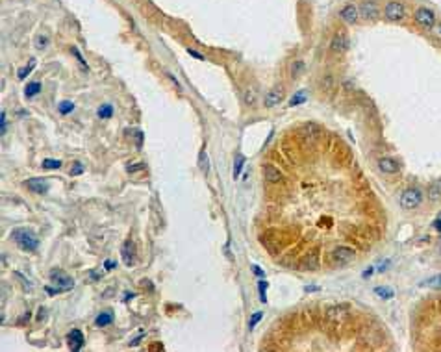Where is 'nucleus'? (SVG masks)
<instances>
[{
    "mask_svg": "<svg viewBox=\"0 0 441 352\" xmlns=\"http://www.w3.org/2000/svg\"><path fill=\"white\" fill-rule=\"evenodd\" d=\"M48 41H50V39H48V36H45V34H43V36H37L36 37V48L45 50L46 46H48Z\"/></svg>",
    "mask_w": 441,
    "mask_h": 352,
    "instance_id": "27",
    "label": "nucleus"
},
{
    "mask_svg": "<svg viewBox=\"0 0 441 352\" xmlns=\"http://www.w3.org/2000/svg\"><path fill=\"white\" fill-rule=\"evenodd\" d=\"M334 87V78L332 74H324V78L321 80V89H324V91H330Z\"/></svg>",
    "mask_w": 441,
    "mask_h": 352,
    "instance_id": "28",
    "label": "nucleus"
},
{
    "mask_svg": "<svg viewBox=\"0 0 441 352\" xmlns=\"http://www.w3.org/2000/svg\"><path fill=\"white\" fill-rule=\"evenodd\" d=\"M37 311H39V313H37V321H39V322L45 321V317H46V310H45V308H39Z\"/></svg>",
    "mask_w": 441,
    "mask_h": 352,
    "instance_id": "41",
    "label": "nucleus"
},
{
    "mask_svg": "<svg viewBox=\"0 0 441 352\" xmlns=\"http://www.w3.org/2000/svg\"><path fill=\"white\" fill-rule=\"evenodd\" d=\"M260 241L267 249V252H271L274 256L282 254L284 249H286V237H282V234L277 228H267L260 237Z\"/></svg>",
    "mask_w": 441,
    "mask_h": 352,
    "instance_id": "2",
    "label": "nucleus"
},
{
    "mask_svg": "<svg viewBox=\"0 0 441 352\" xmlns=\"http://www.w3.org/2000/svg\"><path fill=\"white\" fill-rule=\"evenodd\" d=\"M284 100V89L282 87H274L265 95V107H274Z\"/></svg>",
    "mask_w": 441,
    "mask_h": 352,
    "instance_id": "14",
    "label": "nucleus"
},
{
    "mask_svg": "<svg viewBox=\"0 0 441 352\" xmlns=\"http://www.w3.org/2000/svg\"><path fill=\"white\" fill-rule=\"evenodd\" d=\"M34 67H36V60H30V63L26 67H22V69H19V72H17V76H19V80H24L28 74H30L32 71H34Z\"/></svg>",
    "mask_w": 441,
    "mask_h": 352,
    "instance_id": "23",
    "label": "nucleus"
},
{
    "mask_svg": "<svg viewBox=\"0 0 441 352\" xmlns=\"http://www.w3.org/2000/svg\"><path fill=\"white\" fill-rule=\"evenodd\" d=\"M187 52H189L191 56H195L197 60H204V56H202V54H199V52H197V50H193V48H189V50H187Z\"/></svg>",
    "mask_w": 441,
    "mask_h": 352,
    "instance_id": "45",
    "label": "nucleus"
},
{
    "mask_svg": "<svg viewBox=\"0 0 441 352\" xmlns=\"http://www.w3.org/2000/svg\"><path fill=\"white\" fill-rule=\"evenodd\" d=\"M262 319H263V311H258V313H254V315L251 317V321H249V328H254L258 322L262 321Z\"/></svg>",
    "mask_w": 441,
    "mask_h": 352,
    "instance_id": "34",
    "label": "nucleus"
},
{
    "mask_svg": "<svg viewBox=\"0 0 441 352\" xmlns=\"http://www.w3.org/2000/svg\"><path fill=\"white\" fill-rule=\"evenodd\" d=\"M43 167L45 169H60L62 167V161H60V159H45V161H43Z\"/></svg>",
    "mask_w": 441,
    "mask_h": 352,
    "instance_id": "33",
    "label": "nucleus"
},
{
    "mask_svg": "<svg viewBox=\"0 0 441 352\" xmlns=\"http://www.w3.org/2000/svg\"><path fill=\"white\" fill-rule=\"evenodd\" d=\"M26 187L30 189L32 193L41 195L48 191V182H46L45 178H30V180H26Z\"/></svg>",
    "mask_w": 441,
    "mask_h": 352,
    "instance_id": "16",
    "label": "nucleus"
},
{
    "mask_svg": "<svg viewBox=\"0 0 441 352\" xmlns=\"http://www.w3.org/2000/svg\"><path fill=\"white\" fill-rule=\"evenodd\" d=\"M200 169L204 173H208V156H206V152H200Z\"/></svg>",
    "mask_w": 441,
    "mask_h": 352,
    "instance_id": "37",
    "label": "nucleus"
},
{
    "mask_svg": "<svg viewBox=\"0 0 441 352\" xmlns=\"http://www.w3.org/2000/svg\"><path fill=\"white\" fill-rule=\"evenodd\" d=\"M262 173H263V178H265L267 184H284L282 171H280L278 167H274L272 164H263Z\"/></svg>",
    "mask_w": 441,
    "mask_h": 352,
    "instance_id": "10",
    "label": "nucleus"
},
{
    "mask_svg": "<svg viewBox=\"0 0 441 352\" xmlns=\"http://www.w3.org/2000/svg\"><path fill=\"white\" fill-rule=\"evenodd\" d=\"M358 10H360V15L364 17V19H367V21H375L380 15V6L376 0H364V2L360 4Z\"/></svg>",
    "mask_w": 441,
    "mask_h": 352,
    "instance_id": "9",
    "label": "nucleus"
},
{
    "mask_svg": "<svg viewBox=\"0 0 441 352\" xmlns=\"http://www.w3.org/2000/svg\"><path fill=\"white\" fill-rule=\"evenodd\" d=\"M104 265H106V269H108V270H112V269H115V267H117V261L108 260V261H106V263H104Z\"/></svg>",
    "mask_w": 441,
    "mask_h": 352,
    "instance_id": "43",
    "label": "nucleus"
},
{
    "mask_svg": "<svg viewBox=\"0 0 441 352\" xmlns=\"http://www.w3.org/2000/svg\"><path fill=\"white\" fill-rule=\"evenodd\" d=\"M304 71H306V65H304L302 60H297V62H293V65H291V76H293V78L300 76V74H302Z\"/></svg>",
    "mask_w": 441,
    "mask_h": 352,
    "instance_id": "22",
    "label": "nucleus"
},
{
    "mask_svg": "<svg viewBox=\"0 0 441 352\" xmlns=\"http://www.w3.org/2000/svg\"><path fill=\"white\" fill-rule=\"evenodd\" d=\"M304 100H306V93L298 91L297 95H293V98L289 100V106H298V104H302Z\"/></svg>",
    "mask_w": 441,
    "mask_h": 352,
    "instance_id": "29",
    "label": "nucleus"
},
{
    "mask_svg": "<svg viewBox=\"0 0 441 352\" xmlns=\"http://www.w3.org/2000/svg\"><path fill=\"white\" fill-rule=\"evenodd\" d=\"M135 143H137V148H141V145H143V132H135Z\"/></svg>",
    "mask_w": 441,
    "mask_h": 352,
    "instance_id": "40",
    "label": "nucleus"
},
{
    "mask_svg": "<svg viewBox=\"0 0 441 352\" xmlns=\"http://www.w3.org/2000/svg\"><path fill=\"white\" fill-rule=\"evenodd\" d=\"M426 197L432 200V202H436V200L441 199V178L439 180H434L428 187H426Z\"/></svg>",
    "mask_w": 441,
    "mask_h": 352,
    "instance_id": "19",
    "label": "nucleus"
},
{
    "mask_svg": "<svg viewBox=\"0 0 441 352\" xmlns=\"http://www.w3.org/2000/svg\"><path fill=\"white\" fill-rule=\"evenodd\" d=\"M245 102L249 104V106H256L258 95H256V91H254L252 87H249V89L245 91Z\"/></svg>",
    "mask_w": 441,
    "mask_h": 352,
    "instance_id": "25",
    "label": "nucleus"
},
{
    "mask_svg": "<svg viewBox=\"0 0 441 352\" xmlns=\"http://www.w3.org/2000/svg\"><path fill=\"white\" fill-rule=\"evenodd\" d=\"M0 123H2V133H6V112H2L0 115Z\"/></svg>",
    "mask_w": 441,
    "mask_h": 352,
    "instance_id": "44",
    "label": "nucleus"
},
{
    "mask_svg": "<svg viewBox=\"0 0 441 352\" xmlns=\"http://www.w3.org/2000/svg\"><path fill=\"white\" fill-rule=\"evenodd\" d=\"M354 256H356V250H354L352 247L338 245L328 252L326 261H328L330 267H345L354 260Z\"/></svg>",
    "mask_w": 441,
    "mask_h": 352,
    "instance_id": "1",
    "label": "nucleus"
},
{
    "mask_svg": "<svg viewBox=\"0 0 441 352\" xmlns=\"http://www.w3.org/2000/svg\"><path fill=\"white\" fill-rule=\"evenodd\" d=\"M112 322H113V313H109V311H102V313L95 319V324H97V327H108Z\"/></svg>",
    "mask_w": 441,
    "mask_h": 352,
    "instance_id": "20",
    "label": "nucleus"
},
{
    "mask_svg": "<svg viewBox=\"0 0 441 352\" xmlns=\"http://www.w3.org/2000/svg\"><path fill=\"white\" fill-rule=\"evenodd\" d=\"M143 169H145V164H135V165H128L126 171H128V173H139V171H143Z\"/></svg>",
    "mask_w": 441,
    "mask_h": 352,
    "instance_id": "38",
    "label": "nucleus"
},
{
    "mask_svg": "<svg viewBox=\"0 0 441 352\" xmlns=\"http://www.w3.org/2000/svg\"><path fill=\"white\" fill-rule=\"evenodd\" d=\"M434 226H436V228L441 232V217H437V221H436V223H434Z\"/></svg>",
    "mask_w": 441,
    "mask_h": 352,
    "instance_id": "49",
    "label": "nucleus"
},
{
    "mask_svg": "<svg viewBox=\"0 0 441 352\" xmlns=\"http://www.w3.org/2000/svg\"><path fill=\"white\" fill-rule=\"evenodd\" d=\"M69 339V347L71 350H80L84 347V334L80 330H71V334L67 336Z\"/></svg>",
    "mask_w": 441,
    "mask_h": 352,
    "instance_id": "18",
    "label": "nucleus"
},
{
    "mask_svg": "<svg viewBox=\"0 0 441 352\" xmlns=\"http://www.w3.org/2000/svg\"><path fill=\"white\" fill-rule=\"evenodd\" d=\"M141 339H143V334H141L139 337H135V339H133V341L130 343V345H132V347H135V345H139V343H141Z\"/></svg>",
    "mask_w": 441,
    "mask_h": 352,
    "instance_id": "46",
    "label": "nucleus"
},
{
    "mask_svg": "<svg viewBox=\"0 0 441 352\" xmlns=\"http://www.w3.org/2000/svg\"><path fill=\"white\" fill-rule=\"evenodd\" d=\"M423 202V191L419 187H408L400 195V206L404 209H416Z\"/></svg>",
    "mask_w": 441,
    "mask_h": 352,
    "instance_id": "5",
    "label": "nucleus"
},
{
    "mask_svg": "<svg viewBox=\"0 0 441 352\" xmlns=\"http://www.w3.org/2000/svg\"><path fill=\"white\" fill-rule=\"evenodd\" d=\"M243 164H245V159L241 158V156H239V158H237V161H236V167H234V176H239V173H241V169H243Z\"/></svg>",
    "mask_w": 441,
    "mask_h": 352,
    "instance_id": "35",
    "label": "nucleus"
},
{
    "mask_svg": "<svg viewBox=\"0 0 441 352\" xmlns=\"http://www.w3.org/2000/svg\"><path fill=\"white\" fill-rule=\"evenodd\" d=\"M267 286H269V284H267L263 278L258 282V289H260V301H262V302L267 301Z\"/></svg>",
    "mask_w": 441,
    "mask_h": 352,
    "instance_id": "30",
    "label": "nucleus"
},
{
    "mask_svg": "<svg viewBox=\"0 0 441 352\" xmlns=\"http://www.w3.org/2000/svg\"><path fill=\"white\" fill-rule=\"evenodd\" d=\"M113 115V106L112 104H102L98 107V117L100 119H109Z\"/></svg>",
    "mask_w": 441,
    "mask_h": 352,
    "instance_id": "24",
    "label": "nucleus"
},
{
    "mask_svg": "<svg viewBox=\"0 0 441 352\" xmlns=\"http://www.w3.org/2000/svg\"><path fill=\"white\" fill-rule=\"evenodd\" d=\"M384 15H385V19H390V21H402L406 17L404 4H402V2H397V0H391V2L385 4Z\"/></svg>",
    "mask_w": 441,
    "mask_h": 352,
    "instance_id": "7",
    "label": "nucleus"
},
{
    "mask_svg": "<svg viewBox=\"0 0 441 352\" xmlns=\"http://www.w3.org/2000/svg\"><path fill=\"white\" fill-rule=\"evenodd\" d=\"M121 256H123V261L126 267H132L135 263V245H133V241H124L123 249H121Z\"/></svg>",
    "mask_w": 441,
    "mask_h": 352,
    "instance_id": "13",
    "label": "nucleus"
},
{
    "mask_svg": "<svg viewBox=\"0 0 441 352\" xmlns=\"http://www.w3.org/2000/svg\"><path fill=\"white\" fill-rule=\"evenodd\" d=\"M349 306H332L328 310L324 311V317H326V321H332V322H338L341 321L347 313H349Z\"/></svg>",
    "mask_w": 441,
    "mask_h": 352,
    "instance_id": "15",
    "label": "nucleus"
},
{
    "mask_svg": "<svg viewBox=\"0 0 441 352\" xmlns=\"http://www.w3.org/2000/svg\"><path fill=\"white\" fill-rule=\"evenodd\" d=\"M58 110H60V113H62V115H67V113H71L72 110H74V104L69 102V100H65V102H62L60 106H58Z\"/></svg>",
    "mask_w": 441,
    "mask_h": 352,
    "instance_id": "32",
    "label": "nucleus"
},
{
    "mask_svg": "<svg viewBox=\"0 0 441 352\" xmlns=\"http://www.w3.org/2000/svg\"><path fill=\"white\" fill-rule=\"evenodd\" d=\"M425 286H426V287H432V289H441V275L428 278V280L425 282Z\"/></svg>",
    "mask_w": 441,
    "mask_h": 352,
    "instance_id": "26",
    "label": "nucleus"
},
{
    "mask_svg": "<svg viewBox=\"0 0 441 352\" xmlns=\"http://www.w3.org/2000/svg\"><path fill=\"white\" fill-rule=\"evenodd\" d=\"M71 52H72V54H74V56H76V60H78V62H80V63H86V62H84V58L80 56V52H78V48H74V46H72V48H71Z\"/></svg>",
    "mask_w": 441,
    "mask_h": 352,
    "instance_id": "42",
    "label": "nucleus"
},
{
    "mask_svg": "<svg viewBox=\"0 0 441 352\" xmlns=\"http://www.w3.org/2000/svg\"><path fill=\"white\" fill-rule=\"evenodd\" d=\"M339 17H341V21H345L347 24H354V22H358L360 19V10L356 8L354 4H345L339 11Z\"/></svg>",
    "mask_w": 441,
    "mask_h": 352,
    "instance_id": "12",
    "label": "nucleus"
},
{
    "mask_svg": "<svg viewBox=\"0 0 441 352\" xmlns=\"http://www.w3.org/2000/svg\"><path fill=\"white\" fill-rule=\"evenodd\" d=\"M321 267V254L319 250H308L300 256V260L297 261V269L300 270H317Z\"/></svg>",
    "mask_w": 441,
    "mask_h": 352,
    "instance_id": "6",
    "label": "nucleus"
},
{
    "mask_svg": "<svg viewBox=\"0 0 441 352\" xmlns=\"http://www.w3.org/2000/svg\"><path fill=\"white\" fill-rule=\"evenodd\" d=\"M378 169L385 174H395L399 171V164L393 158H380L378 159Z\"/></svg>",
    "mask_w": 441,
    "mask_h": 352,
    "instance_id": "17",
    "label": "nucleus"
},
{
    "mask_svg": "<svg viewBox=\"0 0 441 352\" xmlns=\"http://www.w3.org/2000/svg\"><path fill=\"white\" fill-rule=\"evenodd\" d=\"M84 173V165L82 164H74L72 165V169H71V176H78V174H82Z\"/></svg>",
    "mask_w": 441,
    "mask_h": 352,
    "instance_id": "36",
    "label": "nucleus"
},
{
    "mask_svg": "<svg viewBox=\"0 0 441 352\" xmlns=\"http://www.w3.org/2000/svg\"><path fill=\"white\" fill-rule=\"evenodd\" d=\"M150 350H163V345H152Z\"/></svg>",
    "mask_w": 441,
    "mask_h": 352,
    "instance_id": "48",
    "label": "nucleus"
},
{
    "mask_svg": "<svg viewBox=\"0 0 441 352\" xmlns=\"http://www.w3.org/2000/svg\"><path fill=\"white\" fill-rule=\"evenodd\" d=\"M414 21H416L423 30H432L437 22V15L434 13V10L426 8V6H421V8L416 10V13H414Z\"/></svg>",
    "mask_w": 441,
    "mask_h": 352,
    "instance_id": "4",
    "label": "nucleus"
},
{
    "mask_svg": "<svg viewBox=\"0 0 441 352\" xmlns=\"http://www.w3.org/2000/svg\"><path fill=\"white\" fill-rule=\"evenodd\" d=\"M430 32H434V36H436L437 39H441V21H437L436 26H434V28H432Z\"/></svg>",
    "mask_w": 441,
    "mask_h": 352,
    "instance_id": "39",
    "label": "nucleus"
},
{
    "mask_svg": "<svg viewBox=\"0 0 441 352\" xmlns=\"http://www.w3.org/2000/svg\"><path fill=\"white\" fill-rule=\"evenodd\" d=\"M347 48H349V37H347V34L343 30H338L332 36V39H330V52L339 56V54L347 52Z\"/></svg>",
    "mask_w": 441,
    "mask_h": 352,
    "instance_id": "8",
    "label": "nucleus"
},
{
    "mask_svg": "<svg viewBox=\"0 0 441 352\" xmlns=\"http://www.w3.org/2000/svg\"><path fill=\"white\" fill-rule=\"evenodd\" d=\"M252 270H254V273H256L258 276H263L262 269H260V267H258V265H252Z\"/></svg>",
    "mask_w": 441,
    "mask_h": 352,
    "instance_id": "47",
    "label": "nucleus"
},
{
    "mask_svg": "<svg viewBox=\"0 0 441 352\" xmlns=\"http://www.w3.org/2000/svg\"><path fill=\"white\" fill-rule=\"evenodd\" d=\"M375 293L382 299H391L393 296V289H390V287H376Z\"/></svg>",
    "mask_w": 441,
    "mask_h": 352,
    "instance_id": "31",
    "label": "nucleus"
},
{
    "mask_svg": "<svg viewBox=\"0 0 441 352\" xmlns=\"http://www.w3.org/2000/svg\"><path fill=\"white\" fill-rule=\"evenodd\" d=\"M11 239L15 241L22 250H26V252H34V250H37V247H39L37 235L34 234L32 230H26V228L13 230V232H11Z\"/></svg>",
    "mask_w": 441,
    "mask_h": 352,
    "instance_id": "3",
    "label": "nucleus"
},
{
    "mask_svg": "<svg viewBox=\"0 0 441 352\" xmlns=\"http://www.w3.org/2000/svg\"><path fill=\"white\" fill-rule=\"evenodd\" d=\"M50 280L63 291L71 289V287L74 286V284H72V278H69V276H67L65 273H63V270H60V269L50 270Z\"/></svg>",
    "mask_w": 441,
    "mask_h": 352,
    "instance_id": "11",
    "label": "nucleus"
},
{
    "mask_svg": "<svg viewBox=\"0 0 441 352\" xmlns=\"http://www.w3.org/2000/svg\"><path fill=\"white\" fill-rule=\"evenodd\" d=\"M37 93H41V84H39V82H32V84H28V86H26L24 97L32 98V97H36Z\"/></svg>",
    "mask_w": 441,
    "mask_h": 352,
    "instance_id": "21",
    "label": "nucleus"
}]
</instances>
